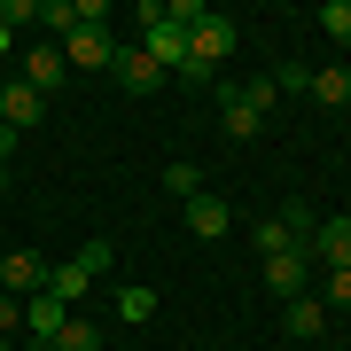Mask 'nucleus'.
Returning <instances> with one entry per match:
<instances>
[{
	"label": "nucleus",
	"mask_w": 351,
	"mask_h": 351,
	"mask_svg": "<svg viewBox=\"0 0 351 351\" xmlns=\"http://www.w3.org/2000/svg\"><path fill=\"white\" fill-rule=\"evenodd\" d=\"M313 24H320L328 39H343V47H351V0H328V8H313Z\"/></svg>",
	"instance_id": "nucleus-16"
},
{
	"label": "nucleus",
	"mask_w": 351,
	"mask_h": 351,
	"mask_svg": "<svg viewBox=\"0 0 351 351\" xmlns=\"http://www.w3.org/2000/svg\"><path fill=\"white\" fill-rule=\"evenodd\" d=\"M320 304H328V313H351V274H328V297Z\"/></svg>",
	"instance_id": "nucleus-21"
},
{
	"label": "nucleus",
	"mask_w": 351,
	"mask_h": 351,
	"mask_svg": "<svg viewBox=\"0 0 351 351\" xmlns=\"http://www.w3.org/2000/svg\"><path fill=\"white\" fill-rule=\"evenodd\" d=\"M63 71H71V63H63V47H55V39L24 55V86H32V94H55V86H63Z\"/></svg>",
	"instance_id": "nucleus-9"
},
{
	"label": "nucleus",
	"mask_w": 351,
	"mask_h": 351,
	"mask_svg": "<svg viewBox=\"0 0 351 351\" xmlns=\"http://www.w3.org/2000/svg\"><path fill=\"white\" fill-rule=\"evenodd\" d=\"M304 281H313V258L304 250H281V258H265V289L289 304V297H304Z\"/></svg>",
	"instance_id": "nucleus-6"
},
{
	"label": "nucleus",
	"mask_w": 351,
	"mask_h": 351,
	"mask_svg": "<svg viewBox=\"0 0 351 351\" xmlns=\"http://www.w3.org/2000/svg\"><path fill=\"white\" fill-rule=\"evenodd\" d=\"M0 289H8V297H39V289H47V258L39 250H8L0 258Z\"/></svg>",
	"instance_id": "nucleus-4"
},
{
	"label": "nucleus",
	"mask_w": 351,
	"mask_h": 351,
	"mask_svg": "<svg viewBox=\"0 0 351 351\" xmlns=\"http://www.w3.org/2000/svg\"><path fill=\"white\" fill-rule=\"evenodd\" d=\"M55 351H101V328H94V320H63Z\"/></svg>",
	"instance_id": "nucleus-17"
},
{
	"label": "nucleus",
	"mask_w": 351,
	"mask_h": 351,
	"mask_svg": "<svg viewBox=\"0 0 351 351\" xmlns=\"http://www.w3.org/2000/svg\"><path fill=\"white\" fill-rule=\"evenodd\" d=\"M281 226H289V242H297V250L313 258V234H320V219H313V203H281Z\"/></svg>",
	"instance_id": "nucleus-15"
},
{
	"label": "nucleus",
	"mask_w": 351,
	"mask_h": 351,
	"mask_svg": "<svg viewBox=\"0 0 351 351\" xmlns=\"http://www.w3.org/2000/svg\"><path fill=\"white\" fill-rule=\"evenodd\" d=\"M16 328H24V297H8V289H0V336H16Z\"/></svg>",
	"instance_id": "nucleus-22"
},
{
	"label": "nucleus",
	"mask_w": 351,
	"mask_h": 351,
	"mask_svg": "<svg viewBox=\"0 0 351 351\" xmlns=\"http://www.w3.org/2000/svg\"><path fill=\"white\" fill-rule=\"evenodd\" d=\"M110 71H117V86H125V94H156V86H164V71L149 63V47H141V39H133V47H117Z\"/></svg>",
	"instance_id": "nucleus-7"
},
{
	"label": "nucleus",
	"mask_w": 351,
	"mask_h": 351,
	"mask_svg": "<svg viewBox=\"0 0 351 351\" xmlns=\"http://www.w3.org/2000/svg\"><path fill=\"white\" fill-rule=\"evenodd\" d=\"M39 24H55V39L78 32V0H39Z\"/></svg>",
	"instance_id": "nucleus-18"
},
{
	"label": "nucleus",
	"mask_w": 351,
	"mask_h": 351,
	"mask_svg": "<svg viewBox=\"0 0 351 351\" xmlns=\"http://www.w3.org/2000/svg\"><path fill=\"white\" fill-rule=\"evenodd\" d=\"M234 39H242V32H234V16H219V8H203V16H195V32H188V55H195L203 71H219L226 55H234Z\"/></svg>",
	"instance_id": "nucleus-1"
},
{
	"label": "nucleus",
	"mask_w": 351,
	"mask_h": 351,
	"mask_svg": "<svg viewBox=\"0 0 351 351\" xmlns=\"http://www.w3.org/2000/svg\"><path fill=\"white\" fill-rule=\"evenodd\" d=\"M164 188H172L180 203H195V195H203V172H195V164H172V172H164Z\"/></svg>",
	"instance_id": "nucleus-19"
},
{
	"label": "nucleus",
	"mask_w": 351,
	"mask_h": 351,
	"mask_svg": "<svg viewBox=\"0 0 351 351\" xmlns=\"http://www.w3.org/2000/svg\"><path fill=\"white\" fill-rule=\"evenodd\" d=\"M281 250H297V242H289L281 219H265V226H258V258H281Z\"/></svg>",
	"instance_id": "nucleus-20"
},
{
	"label": "nucleus",
	"mask_w": 351,
	"mask_h": 351,
	"mask_svg": "<svg viewBox=\"0 0 351 351\" xmlns=\"http://www.w3.org/2000/svg\"><path fill=\"white\" fill-rule=\"evenodd\" d=\"M8 47H16V32H8V24H0V55H8Z\"/></svg>",
	"instance_id": "nucleus-24"
},
{
	"label": "nucleus",
	"mask_w": 351,
	"mask_h": 351,
	"mask_svg": "<svg viewBox=\"0 0 351 351\" xmlns=\"http://www.w3.org/2000/svg\"><path fill=\"white\" fill-rule=\"evenodd\" d=\"M304 94H313L320 110H343V101H351V63H320L313 78H304Z\"/></svg>",
	"instance_id": "nucleus-11"
},
{
	"label": "nucleus",
	"mask_w": 351,
	"mask_h": 351,
	"mask_svg": "<svg viewBox=\"0 0 351 351\" xmlns=\"http://www.w3.org/2000/svg\"><path fill=\"white\" fill-rule=\"evenodd\" d=\"M55 47H63V63H71V71H110V63H117L110 24H78V32H63V39H55Z\"/></svg>",
	"instance_id": "nucleus-2"
},
{
	"label": "nucleus",
	"mask_w": 351,
	"mask_h": 351,
	"mask_svg": "<svg viewBox=\"0 0 351 351\" xmlns=\"http://www.w3.org/2000/svg\"><path fill=\"white\" fill-rule=\"evenodd\" d=\"M0 258H8V250H0Z\"/></svg>",
	"instance_id": "nucleus-26"
},
{
	"label": "nucleus",
	"mask_w": 351,
	"mask_h": 351,
	"mask_svg": "<svg viewBox=\"0 0 351 351\" xmlns=\"http://www.w3.org/2000/svg\"><path fill=\"white\" fill-rule=\"evenodd\" d=\"M281 320H289V336H328V304L320 297H289Z\"/></svg>",
	"instance_id": "nucleus-13"
},
{
	"label": "nucleus",
	"mask_w": 351,
	"mask_h": 351,
	"mask_svg": "<svg viewBox=\"0 0 351 351\" xmlns=\"http://www.w3.org/2000/svg\"><path fill=\"white\" fill-rule=\"evenodd\" d=\"M226 226H234V211H226V203H219L211 188H203V195L188 203V234H195V242H219Z\"/></svg>",
	"instance_id": "nucleus-10"
},
{
	"label": "nucleus",
	"mask_w": 351,
	"mask_h": 351,
	"mask_svg": "<svg viewBox=\"0 0 351 351\" xmlns=\"http://www.w3.org/2000/svg\"><path fill=\"white\" fill-rule=\"evenodd\" d=\"M313 265H328V274H351V211L320 219V234H313Z\"/></svg>",
	"instance_id": "nucleus-3"
},
{
	"label": "nucleus",
	"mask_w": 351,
	"mask_h": 351,
	"mask_svg": "<svg viewBox=\"0 0 351 351\" xmlns=\"http://www.w3.org/2000/svg\"><path fill=\"white\" fill-rule=\"evenodd\" d=\"M117 320H125V328H141V320H156V289H141V281H125V289H117Z\"/></svg>",
	"instance_id": "nucleus-14"
},
{
	"label": "nucleus",
	"mask_w": 351,
	"mask_h": 351,
	"mask_svg": "<svg viewBox=\"0 0 351 351\" xmlns=\"http://www.w3.org/2000/svg\"><path fill=\"white\" fill-rule=\"evenodd\" d=\"M0 351H8V336H0Z\"/></svg>",
	"instance_id": "nucleus-25"
},
{
	"label": "nucleus",
	"mask_w": 351,
	"mask_h": 351,
	"mask_svg": "<svg viewBox=\"0 0 351 351\" xmlns=\"http://www.w3.org/2000/svg\"><path fill=\"white\" fill-rule=\"evenodd\" d=\"M86 281H94V265H86V258L47 265V297H55V304H78V297H86Z\"/></svg>",
	"instance_id": "nucleus-12"
},
{
	"label": "nucleus",
	"mask_w": 351,
	"mask_h": 351,
	"mask_svg": "<svg viewBox=\"0 0 351 351\" xmlns=\"http://www.w3.org/2000/svg\"><path fill=\"white\" fill-rule=\"evenodd\" d=\"M39 117H47V94H32L24 78H16V86H0V125H8V133H32Z\"/></svg>",
	"instance_id": "nucleus-5"
},
{
	"label": "nucleus",
	"mask_w": 351,
	"mask_h": 351,
	"mask_svg": "<svg viewBox=\"0 0 351 351\" xmlns=\"http://www.w3.org/2000/svg\"><path fill=\"white\" fill-rule=\"evenodd\" d=\"M8 180H16V172H8V156H0V195H8Z\"/></svg>",
	"instance_id": "nucleus-23"
},
{
	"label": "nucleus",
	"mask_w": 351,
	"mask_h": 351,
	"mask_svg": "<svg viewBox=\"0 0 351 351\" xmlns=\"http://www.w3.org/2000/svg\"><path fill=\"white\" fill-rule=\"evenodd\" d=\"M219 117H226V133H234V141H258V133H265V110H258L242 86H219Z\"/></svg>",
	"instance_id": "nucleus-8"
}]
</instances>
